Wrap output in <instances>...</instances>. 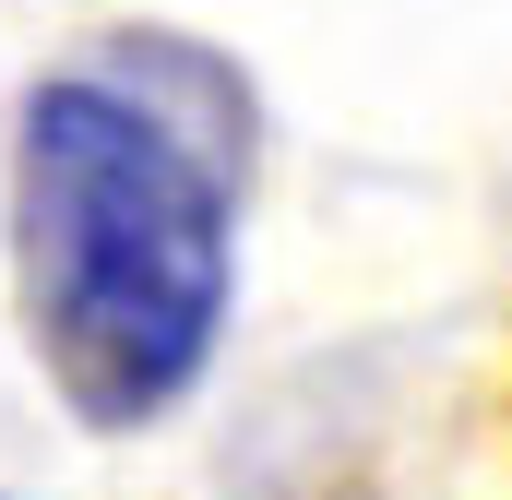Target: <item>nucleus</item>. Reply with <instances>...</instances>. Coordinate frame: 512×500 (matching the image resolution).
Here are the masks:
<instances>
[{
	"label": "nucleus",
	"instance_id": "f257e3e1",
	"mask_svg": "<svg viewBox=\"0 0 512 500\" xmlns=\"http://www.w3.org/2000/svg\"><path fill=\"white\" fill-rule=\"evenodd\" d=\"M227 167L108 72H60L12 131V286L36 370L84 429H143L227 334Z\"/></svg>",
	"mask_w": 512,
	"mask_h": 500
}]
</instances>
